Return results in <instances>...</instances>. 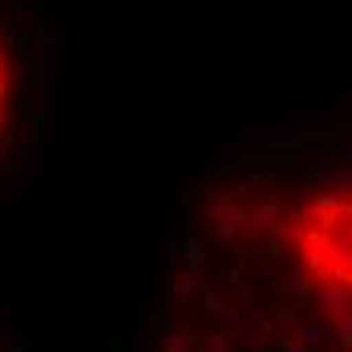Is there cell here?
Instances as JSON below:
<instances>
[{
    "mask_svg": "<svg viewBox=\"0 0 352 352\" xmlns=\"http://www.w3.org/2000/svg\"><path fill=\"white\" fill-rule=\"evenodd\" d=\"M263 199L304 267L352 304V175L263 186Z\"/></svg>",
    "mask_w": 352,
    "mask_h": 352,
    "instance_id": "7a4b0ae2",
    "label": "cell"
},
{
    "mask_svg": "<svg viewBox=\"0 0 352 352\" xmlns=\"http://www.w3.org/2000/svg\"><path fill=\"white\" fill-rule=\"evenodd\" d=\"M0 352H16V344H12V336L4 332V324H0Z\"/></svg>",
    "mask_w": 352,
    "mask_h": 352,
    "instance_id": "277c9868",
    "label": "cell"
},
{
    "mask_svg": "<svg viewBox=\"0 0 352 352\" xmlns=\"http://www.w3.org/2000/svg\"><path fill=\"white\" fill-rule=\"evenodd\" d=\"M29 134V61L21 36L0 12V186L25 154Z\"/></svg>",
    "mask_w": 352,
    "mask_h": 352,
    "instance_id": "3957f363",
    "label": "cell"
},
{
    "mask_svg": "<svg viewBox=\"0 0 352 352\" xmlns=\"http://www.w3.org/2000/svg\"><path fill=\"white\" fill-rule=\"evenodd\" d=\"M150 352H352V304L304 267L263 186L227 190L178 255Z\"/></svg>",
    "mask_w": 352,
    "mask_h": 352,
    "instance_id": "6da1fadb",
    "label": "cell"
}]
</instances>
